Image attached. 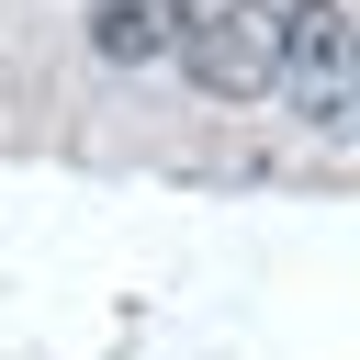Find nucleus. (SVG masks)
Instances as JSON below:
<instances>
[{"label": "nucleus", "instance_id": "1", "mask_svg": "<svg viewBox=\"0 0 360 360\" xmlns=\"http://www.w3.org/2000/svg\"><path fill=\"white\" fill-rule=\"evenodd\" d=\"M270 90H281L304 124L349 135V0H281V56H270Z\"/></svg>", "mask_w": 360, "mask_h": 360}, {"label": "nucleus", "instance_id": "2", "mask_svg": "<svg viewBox=\"0 0 360 360\" xmlns=\"http://www.w3.org/2000/svg\"><path fill=\"white\" fill-rule=\"evenodd\" d=\"M90 45H101L112 68L169 56V0H101V11H90Z\"/></svg>", "mask_w": 360, "mask_h": 360}]
</instances>
